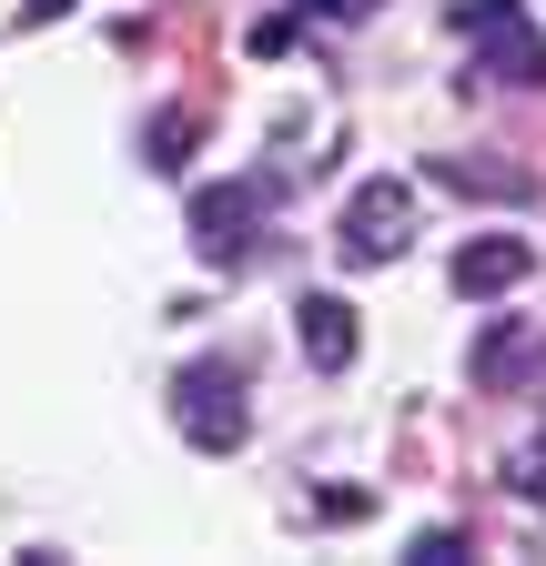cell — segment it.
I'll return each mask as SVG.
<instances>
[{
    "label": "cell",
    "instance_id": "obj_1",
    "mask_svg": "<svg viewBox=\"0 0 546 566\" xmlns=\"http://www.w3.org/2000/svg\"><path fill=\"white\" fill-rule=\"evenodd\" d=\"M172 424H182V446H202V455H233V446L253 436L243 375H233V365H182V375H172Z\"/></svg>",
    "mask_w": 546,
    "mask_h": 566
},
{
    "label": "cell",
    "instance_id": "obj_2",
    "mask_svg": "<svg viewBox=\"0 0 546 566\" xmlns=\"http://www.w3.org/2000/svg\"><path fill=\"white\" fill-rule=\"evenodd\" d=\"M455 31L475 41V51H486V71H496V82H546V41H536V21L516 11V0H465V11H455Z\"/></svg>",
    "mask_w": 546,
    "mask_h": 566
},
{
    "label": "cell",
    "instance_id": "obj_3",
    "mask_svg": "<svg viewBox=\"0 0 546 566\" xmlns=\"http://www.w3.org/2000/svg\"><path fill=\"white\" fill-rule=\"evenodd\" d=\"M263 223V182H202L192 192V253L202 263H243Z\"/></svg>",
    "mask_w": 546,
    "mask_h": 566
},
{
    "label": "cell",
    "instance_id": "obj_4",
    "mask_svg": "<svg viewBox=\"0 0 546 566\" xmlns=\"http://www.w3.org/2000/svg\"><path fill=\"white\" fill-rule=\"evenodd\" d=\"M405 223H416V192H405V182H365L345 202V233H334V243H345V263H395Z\"/></svg>",
    "mask_w": 546,
    "mask_h": 566
},
{
    "label": "cell",
    "instance_id": "obj_5",
    "mask_svg": "<svg viewBox=\"0 0 546 566\" xmlns=\"http://www.w3.org/2000/svg\"><path fill=\"white\" fill-rule=\"evenodd\" d=\"M526 263H536V243H526V233H475V243L455 253V294H475V304H486V294H516Z\"/></svg>",
    "mask_w": 546,
    "mask_h": 566
},
{
    "label": "cell",
    "instance_id": "obj_6",
    "mask_svg": "<svg viewBox=\"0 0 546 566\" xmlns=\"http://www.w3.org/2000/svg\"><path fill=\"white\" fill-rule=\"evenodd\" d=\"M294 344H304L314 375H345V365H355V304H345V294H304V304H294Z\"/></svg>",
    "mask_w": 546,
    "mask_h": 566
},
{
    "label": "cell",
    "instance_id": "obj_7",
    "mask_svg": "<svg viewBox=\"0 0 546 566\" xmlns=\"http://www.w3.org/2000/svg\"><path fill=\"white\" fill-rule=\"evenodd\" d=\"M435 182L465 192V202H536V172H516V163H475V153H445Z\"/></svg>",
    "mask_w": 546,
    "mask_h": 566
},
{
    "label": "cell",
    "instance_id": "obj_8",
    "mask_svg": "<svg viewBox=\"0 0 546 566\" xmlns=\"http://www.w3.org/2000/svg\"><path fill=\"white\" fill-rule=\"evenodd\" d=\"M526 354H536V334H526V324H486V334H475V385H486V395H506Z\"/></svg>",
    "mask_w": 546,
    "mask_h": 566
},
{
    "label": "cell",
    "instance_id": "obj_9",
    "mask_svg": "<svg viewBox=\"0 0 546 566\" xmlns=\"http://www.w3.org/2000/svg\"><path fill=\"white\" fill-rule=\"evenodd\" d=\"M182 153H192V122H182V112L153 122V153H143V163H153V172H182Z\"/></svg>",
    "mask_w": 546,
    "mask_h": 566
},
{
    "label": "cell",
    "instance_id": "obj_10",
    "mask_svg": "<svg viewBox=\"0 0 546 566\" xmlns=\"http://www.w3.org/2000/svg\"><path fill=\"white\" fill-rule=\"evenodd\" d=\"M455 556H465L455 526H426V536H416V566H455Z\"/></svg>",
    "mask_w": 546,
    "mask_h": 566
},
{
    "label": "cell",
    "instance_id": "obj_11",
    "mask_svg": "<svg viewBox=\"0 0 546 566\" xmlns=\"http://www.w3.org/2000/svg\"><path fill=\"white\" fill-rule=\"evenodd\" d=\"M516 485H526V495H546V436H536V446L516 455Z\"/></svg>",
    "mask_w": 546,
    "mask_h": 566
},
{
    "label": "cell",
    "instance_id": "obj_12",
    "mask_svg": "<svg viewBox=\"0 0 546 566\" xmlns=\"http://www.w3.org/2000/svg\"><path fill=\"white\" fill-rule=\"evenodd\" d=\"M304 11H324V21H365L375 0H304Z\"/></svg>",
    "mask_w": 546,
    "mask_h": 566
},
{
    "label": "cell",
    "instance_id": "obj_13",
    "mask_svg": "<svg viewBox=\"0 0 546 566\" xmlns=\"http://www.w3.org/2000/svg\"><path fill=\"white\" fill-rule=\"evenodd\" d=\"M51 11H72V0H21V21H51Z\"/></svg>",
    "mask_w": 546,
    "mask_h": 566
}]
</instances>
